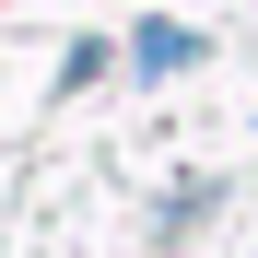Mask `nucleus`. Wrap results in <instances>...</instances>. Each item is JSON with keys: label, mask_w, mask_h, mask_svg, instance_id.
Instances as JSON below:
<instances>
[{"label": "nucleus", "mask_w": 258, "mask_h": 258, "mask_svg": "<svg viewBox=\"0 0 258 258\" xmlns=\"http://www.w3.org/2000/svg\"><path fill=\"white\" fill-rule=\"evenodd\" d=\"M188 59H200V35H176V24H153V35H141V71H188Z\"/></svg>", "instance_id": "obj_1"}]
</instances>
